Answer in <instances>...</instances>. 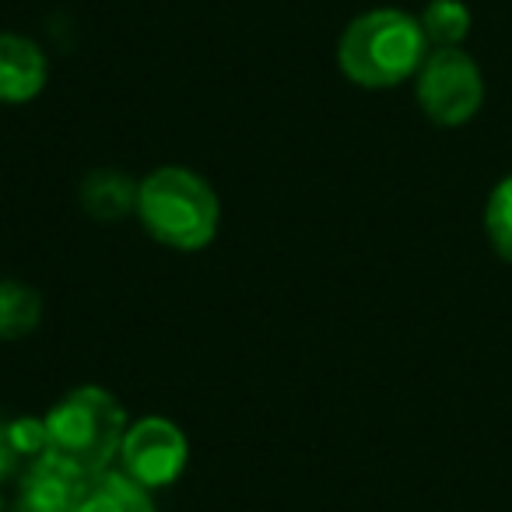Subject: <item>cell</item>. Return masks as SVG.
I'll list each match as a JSON object with an SVG mask.
<instances>
[{"mask_svg": "<svg viewBox=\"0 0 512 512\" xmlns=\"http://www.w3.org/2000/svg\"><path fill=\"white\" fill-rule=\"evenodd\" d=\"M22 449L15 442V432H11V421H0V481H11L22 467Z\"/></svg>", "mask_w": 512, "mask_h": 512, "instance_id": "13", "label": "cell"}, {"mask_svg": "<svg viewBox=\"0 0 512 512\" xmlns=\"http://www.w3.org/2000/svg\"><path fill=\"white\" fill-rule=\"evenodd\" d=\"M127 411L106 386H74L43 418V460L57 463L78 481H92L113 467L127 435Z\"/></svg>", "mask_w": 512, "mask_h": 512, "instance_id": "1", "label": "cell"}, {"mask_svg": "<svg viewBox=\"0 0 512 512\" xmlns=\"http://www.w3.org/2000/svg\"><path fill=\"white\" fill-rule=\"evenodd\" d=\"M428 50L432 46L421 32L418 15L400 8H372L344 25L337 39V67L351 85L383 92L411 81Z\"/></svg>", "mask_w": 512, "mask_h": 512, "instance_id": "2", "label": "cell"}, {"mask_svg": "<svg viewBox=\"0 0 512 512\" xmlns=\"http://www.w3.org/2000/svg\"><path fill=\"white\" fill-rule=\"evenodd\" d=\"M137 186L141 183L123 169H95L81 179L78 197L88 218L109 225V221H123L137 211Z\"/></svg>", "mask_w": 512, "mask_h": 512, "instance_id": "8", "label": "cell"}, {"mask_svg": "<svg viewBox=\"0 0 512 512\" xmlns=\"http://www.w3.org/2000/svg\"><path fill=\"white\" fill-rule=\"evenodd\" d=\"M418 106L435 127H463L484 106V74L460 46L428 50L425 64L414 74Z\"/></svg>", "mask_w": 512, "mask_h": 512, "instance_id": "4", "label": "cell"}, {"mask_svg": "<svg viewBox=\"0 0 512 512\" xmlns=\"http://www.w3.org/2000/svg\"><path fill=\"white\" fill-rule=\"evenodd\" d=\"M50 81L43 46L18 32H0V106H25L39 99Z\"/></svg>", "mask_w": 512, "mask_h": 512, "instance_id": "6", "label": "cell"}, {"mask_svg": "<svg viewBox=\"0 0 512 512\" xmlns=\"http://www.w3.org/2000/svg\"><path fill=\"white\" fill-rule=\"evenodd\" d=\"M43 320V299L25 281H0V341H22Z\"/></svg>", "mask_w": 512, "mask_h": 512, "instance_id": "10", "label": "cell"}, {"mask_svg": "<svg viewBox=\"0 0 512 512\" xmlns=\"http://www.w3.org/2000/svg\"><path fill=\"white\" fill-rule=\"evenodd\" d=\"M74 512H158L148 488L130 481L123 470H102L99 477L85 481Z\"/></svg>", "mask_w": 512, "mask_h": 512, "instance_id": "9", "label": "cell"}, {"mask_svg": "<svg viewBox=\"0 0 512 512\" xmlns=\"http://www.w3.org/2000/svg\"><path fill=\"white\" fill-rule=\"evenodd\" d=\"M120 470L141 488H172L190 463V439L165 414H144L130 421L120 446Z\"/></svg>", "mask_w": 512, "mask_h": 512, "instance_id": "5", "label": "cell"}, {"mask_svg": "<svg viewBox=\"0 0 512 512\" xmlns=\"http://www.w3.org/2000/svg\"><path fill=\"white\" fill-rule=\"evenodd\" d=\"M85 481L71 477L50 460H32L29 470L18 477V491L11 512H74Z\"/></svg>", "mask_w": 512, "mask_h": 512, "instance_id": "7", "label": "cell"}, {"mask_svg": "<svg viewBox=\"0 0 512 512\" xmlns=\"http://www.w3.org/2000/svg\"><path fill=\"white\" fill-rule=\"evenodd\" d=\"M484 235H488L491 249L502 256L505 264H512V172L498 179L495 190L488 193L484 204Z\"/></svg>", "mask_w": 512, "mask_h": 512, "instance_id": "12", "label": "cell"}, {"mask_svg": "<svg viewBox=\"0 0 512 512\" xmlns=\"http://www.w3.org/2000/svg\"><path fill=\"white\" fill-rule=\"evenodd\" d=\"M0 512H4V502H0Z\"/></svg>", "mask_w": 512, "mask_h": 512, "instance_id": "14", "label": "cell"}, {"mask_svg": "<svg viewBox=\"0 0 512 512\" xmlns=\"http://www.w3.org/2000/svg\"><path fill=\"white\" fill-rule=\"evenodd\" d=\"M418 22L432 50H449V46H460L467 39L474 18H470V8L463 0H428Z\"/></svg>", "mask_w": 512, "mask_h": 512, "instance_id": "11", "label": "cell"}, {"mask_svg": "<svg viewBox=\"0 0 512 512\" xmlns=\"http://www.w3.org/2000/svg\"><path fill=\"white\" fill-rule=\"evenodd\" d=\"M137 218L158 246L200 253L218 239L221 200L200 172L186 165H158L137 186Z\"/></svg>", "mask_w": 512, "mask_h": 512, "instance_id": "3", "label": "cell"}]
</instances>
